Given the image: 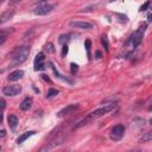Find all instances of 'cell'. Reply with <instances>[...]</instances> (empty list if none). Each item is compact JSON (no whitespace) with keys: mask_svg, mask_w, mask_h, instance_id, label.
Wrapping results in <instances>:
<instances>
[{"mask_svg":"<svg viewBox=\"0 0 152 152\" xmlns=\"http://www.w3.org/2000/svg\"><path fill=\"white\" fill-rule=\"evenodd\" d=\"M53 8H55V5H52V4H40L34 7L33 13L36 15H45V14L50 13Z\"/></svg>","mask_w":152,"mask_h":152,"instance_id":"4","label":"cell"},{"mask_svg":"<svg viewBox=\"0 0 152 152\" xmlns=\"http://www.w3.org/2000/svg\"><path fill=\"white\" fill-rule=\"evenodd\" d=\"M5 135H6V132H5L4 129H1V131H0V138H4Z\"/></svg>","mask_w":152,"mask_h":152,"instance_id":"26","label":"cell"},{"mask_svg":"<svg viewBox=\"0 0 152 152\" xmlns=\"http://www.w3.org/2000/svg\"><path fill=\"white\" fill-rule=\"evenodd\" d=\"M125 134V127L122 125H115L112 129H110V139L114 141H119L121 140V138Z\"/></svg>","mask_w":152,"mask_h":152,"instance_id":"5","label":"cell"},{"mask_svg":"<svg viewBox=\"0 0 152 152\" xmlns=\"http://www.w3.org/2000/svg\"><path fill=\"white\" fill-rule=\"evenodd\" d=\"M145 28H146V26H140L131 37H129V39H128V44H131V46L132 48H137L139 44H140V42H141V39H142V37H144V32H145Z\"/></svg>","mask_w":152,"mask_h":152,"instance_id":"3","label":"cell"},{"mask_svg":"<svg viewBox=\"0 0 152 152\" xmlns=\"http://www.w3.org/2000/svg\"><path fill=\"white\" fill-rule=\"evenodd\" d=\"M147 18H148V21H151V13H148V15H147Z\"/></svg>","mask_w":152,"mask_h":152,"instance_id":"30","label":"cell"},{"mask_svg":"<svg viewBox=\"0 0 152 152\" xmlns=\"http://www.w3.org/2000/svg\"><path fill=\"white\" fill-rule=\"evenodd\" d=\"M71 27H76V28H82V30H90L93 28V24L89 21H84V20H72L69 24Z\"/></svg>","mask_w":152,"mask_h":152,"instance_id":"8","label":"cell"},{"mask_svg":"<svg viewBox=\"0 0 152 152\" xmlns=\"http://www.w3.org/2000/svg\"><path fill=\"white\" fill-rule=\"evenodd\" d=\"M5 107H6V101L2 97H0V109L2 110V109H5Z\"/></svg>","mask_w":152,"mask_h":152,"instance_id":"24","label":"cell"},{"mask_svg":"<svg viewBox=\"0 0 152 152\" xmlns=\"http://www.w3.org/2000/svg\"><path fill=\"white\" fill-rule=\"evenodd\" d=\"M4 1H5V0H0V5H1V4L4 2Z\"/></svg>","mask_w":152,"mask_h":152,"instance_id":"31","label":"cell"},{"mask_svg":"<svg viewBox=\"0 0 152 152\" xmlns=\"http://www.w3.org/2000/svg\"><path fill=\"white\" fill-rule=\"evenodd\" d=\"M68 39H69V34H62V36L58 38V43L62 44V45H64V44H66Z\"/></svg>","mask_w":152,"mask_h":152,"instance_id":"16","label":"cell"},{"mask_svg":"<svg viewBox=\"0 0 152 152\" xmlns=\"http://www.w3.org/2000/svg\"><path fill=\"white\" fill-rule=\"evenodd\" d=\"M148 6H150V1L147 0V1H146V2H145V4H144V5L141 6V7H140V11H141V12H142V11H146Z\"/></svg>","mask_w":152,"mask_h":152,"instance_id":"23","label":"cell"},{"mask_svg":"<svg viewBox=\"0 0 152 152\" xmlns=\"http://www.w3.org/2000/svg\"><path fill=\"white\" fill-rule=\"evenodd\" d=\"M114 108H115V103H108V104H104V106H102V107H100V108H97V109L90 112V113L87 115V120L90 122V121H93V120H95V119H99V118L103 116L104 114L109 113L110 110H113Z\"/></svg>","mask_w":152,"mask_h":152,"instance_id":"2","label":"cell"},{"mask_svg":"<svg viewBox=\"0 0 152 152\" xmlns=\"http://www.w3.org/2000/svg\"><path fill=\"white\" fill-rule=\"evenodd\" d=\"M14 15V11L13 10H8V11H5L0 14V24H4L6 23L8 19H11L12 17Z\"/></svg>","mask_w":152,"mask_h":152,"instance_id":"11","label":"cell"},{"mask_svg":"<svg viewBox=\"0 0 152 152\" xmlns=\"http://www.w3.org/2000/svg\"><path fill=\"white\" fill-rule=\"evenodd\" d=\"M151 140H152V133H151V132H147V133H145V134L139 139V142L145 144V142H150Z\"/></svg>","mask_w":152,"mask_h":152,"instance_id":"15","label":"cell"},{"mask_svg":"<svg viewBox=\"0 0 152 152\" xmlns=\"http://www.w3.org/2000/svg\"><path fill=\"white\" fill-rule=\"evenodd\" d=\"M28 55H30V48L28 46H25V45L18 46L12 51L11 59L14 64H20V63H23L27 59Z\"/></svg>","mask_w":152,"mask_h":152,"instance_id":"1","label":"cell"},{"mask_svg":"<svg viewBox=\"0 0 152 152\" xmlns=\"http://www.w3.org/2000/svg\"><path fill=\"white\" fill-rule=\"evenodd\" d=\"M20 0H10V5H14V4H17V2H19Z\"/></svg>","mask_w":152,"mask_h":152,"instance_id":"28","label":"cell"},{"mask_svg":"<svg viewBox=\"0 0 152 152\" xmlns=\"http://www.w3.org/2000/svg\"><path fill=\"white\" fill-rule=\"evenodd\" d=\"M84 48H86V50H87V52H88V56L90 57V48H91V42H90V39H86V42H84Z\"/></svg>","mask_w":152,"mask_h":152,"instance_id":"17","label":"cell"},{"mask_svg":"<svg viewBox=\"0 0 152 152\" xmlns=\"http://www.w3.org/2000/svg\"><path fill=\"white\" fill-rule=\"evenodd\" d=\"M7 122H8L10 128L15 129V127H17V125H18V118H17L15 115H13V114H10L8 118H7Z\"/></svg>","mask_w":152,"mask_h":152,"instance_id":"13","label":"cell"},{"mask_svg":"<svg viewBox=\"0 0 152 152\" xmlns=\"http://www.w3.org/2000/svg\"><path fill=\"white\" fill-rule=\"evenodd\" d=\"M70 66H71V74H76V72H77V70H78V65H77V64H75V63H71V64H70Z\"/></svg>","mask_w":152,"mask_h":152,"instance_id":"22","label":"cell"},{"mask_svg":"<svg viewBox=\"0 0 152 152\" xmlns=\"http://www.w3.org/2000/svg\"><path fill=\"white\" fill-rule=\"evenodd\" d=\"M5 40H6V33L4 31H0V46L5 43Z\"/></svg>","mask_w":152,"mask_h":152,"instance_id":"20","label":"cell"},{"mask_svg":"<svg viewBox=\"0 0 152 152\" xmlns=\"http://www.w3.org/2000/svg\"><path fill=\"white\" fill-rule=\"evenodd\" d=\"M32 107V99L31 97H26L21 101L20 103V109L21 110H28Z\"/></svg>","mask_w":152,"mask_h":152,"instance_id":"12","label":"cell"},{"mask_svg":"<svg viewBox=\"0 0 152 152\" xmlns=\"http://www.w3.org/2000/svg\"><path fill=\"white\" fill-rule=\"evenodd\" d=\"M44 62H45V53H44V52L37 53V56H36V58H34V62H33L34 70H36V71L43 70V69L45 68V66H44Z\"/></svg>","mask_w":152,"mask_h":152,"instance_id":"7","label":"cell"},{"mask_svg":"<svg viewBox=\"0 0 152 152\" xmlns=\"http://www.w3.org/2000/svg\"><path fill=\"white\" fill-rule=\"evenodd\" d=\"M66 52H68V45L64 44V45H63V49H62V57H64V56L66 55Z\"/></svg>","mask_w":152,"mask_h":152,"instance_id":"25","label":"cell"},{"mask_svg":"<svg viewBox=\"0 0 152 152\" xmlns=\"http://www.w3.org/2000/svg\"><path fill=\"white\" fill-rule=\"evenodd\" d=\"M101 43H102V45L104 46V49L108 51V49H109V44H108V39H107L106 36H102V37H101Z\"/></svg>","mask_w":152,"mask_h":152,"instance_id":"18","label":"cell"},{"mask_svg":"<svg viewBox=\"0 0 152 152\" xmlns=\"http://www.w3.org/2000/svg\"><path fill=\"white\" fill-rule=\"evenodd\" d=\"M45 50H46L48 52H53V51H55V49H53L52 43H48V44L45 45Z\"/></svg>","mask_w":152,"mask_h":152,"instance_id":"21","label":"cell"},{"mask_svg":"<svg viewBox=\"0 0 152 152\" xmlns=\"http://www.w3.org/2000/svg\"><path fill=\"white\" fill-rule=\"evenodd\" d=\"M20 91H21V87H20V86H17V84L6 86V87L2 89V93H4V95H6V96H17Z\"/></svg>","mask_w":152,"mask_h":152,"instance_id":"6","label":"cell"},{"mask_svg":"<svg viewBox=\"0 0 152 152\" xmlns=\"http://www.w3.org/2000/svg\"><path fill=\"white\" fill-rule=\"evenodd\" d=\"M2 120H4V116H2V110L0 109V125L2 124Z\"/></svg>","mask_w":152,"mask_h":152,"instance_id":"27","label":"cell"},{"mask_svg":"<svg viewBox=\"0 0 152 152\" xmlns=\"http://www.w3.org/2000/svg\"><path fill=\"white\" fill-rule=\"evenodd\" d=\"M96 56H97V58H100L101 57V52L100 51H96Z\"/></svg>","mask_w":152,"mask_h":152,"instance_id":"29","label":"cell"},{"mask_svg":"<svg viewBox=\"0 0 152 152\" xmlns=\"http://www.w3.org/2000/svg\"><path fill=\"white\" fill-rule=\"evenodd\" d=\"M56 95H58V90H56V89H50V90L48 91V94H46V97H53V96H56Z\"/></svg>","mask_w":152,"mask_h":152,"instance_id":"19","label":"cell"},{"mask_svg":"<svg viewBox=\"0 0 152 152\" xmlns=\"http://www.w3.org/2000/svg\"><path fill=\"white\" fill-rule=\"evenodd\" d=\"M36 134V132L34 131H28V132H25V133H23L18 139H17V142L18 144H23L26 139H28L30 137H32V135H34Z\"/></svg>","mask_w":152,"mask_h":152,"instance_id":"14","label":"cell"},{"mask_svg":"<svg viewBox=\"0 0 152 152\" xmlns=\"http://www.w3.org/2000/svg\"><path fill=\"white\" fill-rule=\"evenodd\" d=\"M78 108V104H68L66 107H64L63 109H61L58 113H57V118H63V116H66L71 113H74L76 109Z\"/></svg>","mask_w":152,"mask_h":152,"instance_id":"9","label":"cell"},{"mask_svg":"<svg viewBox=\"0 0 152 152\" xmlns=\"http://www.w3.org/2000/svg\"><path fill=\"white\" fill-rule=\"evenodd\" d=\"M23 76H24V71L20 70V69H18V70H14V71L10 72L8 80H10V81H18V80H20Z\"/></svg>","mask_w":152,"mask_h":152,"instance_id":"10","label":"cell"}]
</instances>
